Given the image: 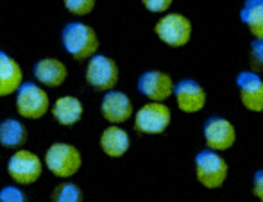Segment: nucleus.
<instances>
[{
  "label": "nucleus",
  "instance_id": "obj_1",
  "mask_svg": "<svg viewBox=\"0 0 263 202\" xmlns=\"http://www.w3.org/2000/svg\"><path fill=\"white\" fill-rule=\"evenodd\" d=\"M61 42L65 50L76 61H90L101 47L95 29L84 22L66 24L61 32Z\"/></svg>",
  "mask_w": 263,
  "mask_h": 202
},
{
  "label": "nucleus",
  "instance_id": "obj_2",
  "mask_svg": "<svg viewBox=\"0 0 263 202\" xmlns=\"http://www.w3.org/2000/svg\"><path fill=\"white\" fill-rule=\"evenodd\" d=\"M45 167L59 179H70L83 167V154L72 143L55 142L45 152Z\"/></svg>",
  "mask_w": 263,
  "mask_h": 202
},
{
  "label": "nucleus",
  "instance_id": "obj_3",
  "mask_svg": "<svg viewBox=\"0 0 263 202\" xmlns=\"http://www.w3.org/2000/svg\"><path fill=\"white\" fill-rule=\"evenodd\" d=\"M16 113L25 120H40L49 113L50 98L43 88L36 83H24L16 91V102H14Z\"/></svg>",
  "mask_w": 263,
  "mask_h": 202
},
{
  "label": "nucleus",
  "instance_id": "obj_4",
  "mask_svg": "<svg viewBox=\"0 0 263 202\" xmlns=\"http://www.w3.org/2000/svg\"><path fill=\"white\" fill-rule=\"evenodd\" d=\"M7 174L16 185L31 186L42 177L43 161L32 150L18 149L7 161Z\"/></svg>",
  "mask_w": 263,
  "mask_h": 202
},
{
  "label": "nucleus",
  "instance_id": "obj_5",
  "mask_svg": "<svg viewBox=\"0 0 263 202\" xmlns=\"http://www.w3.org/2000/svg\"><path fill=\"white\" fill-rule=\"evenodd\" d=\"M229 167L226 159L215 150H202L195 157V177L204 188L217 190L226 183Z\"/></svg>",
  "mask_w": 263,
  "mask_h": 202
},
{
  "label": "nucleus",
  "instance_id": "obj_6",
  "mask_svg": "<svg viewBox=\"0 0 263 202\" xmlns=\"http://www.w3.org/2000/svg\"><path fill=\"white\" fill-rule=\"evenodd\" d=\"M154 32L165 45L172 47V49H181L190 42L194 27H192L190 18H186L184 14L166 13L156 22Z\"/></svg>",
  "mask_w": 263,
  "mask_h": 202
},
{
  "label": "nucleus",
  "instance_id": "obj_7",
  "mask_svg": "<svg viewBox=\"0 0 263 202\" xmlns=\"http://www.w3.org/2000/svg\"><path fill=\"white\" fill-rule=\"evenodd\" d=\"M172 122V111L165 102H147L135 113V131L140 134H163Z\"/></svg>",
  "mask_w": 263,
  "mask_h": 202
},
{
  "label": "nucleus",
  "instance_id": "obj_8",
  "mask_svg": "<svg viewBox=\"0 0 263 202\" xmlns=\"http://www.w3.org/2000/svg\"><path fill=\"white\" fill-rule=\"evenodd\" d=\"M86 83L95 91H111L118 84L120 70L115 59L104 54H95L86 65Z\"/></svg>",
  "mask_w": 263,
  "mask_h": 202
},
{
  "label": "nucleus",
  "instance_id": "obj_9",
  "mask_svg": "<svg viewBox=\"0 0 263 202\" xmlns=\"http://www.w3.org/2000/svg\"><path fill=\"white\" fill-rule=\"evenodd\" d=\"M138 90L151 102H165L174 95L176 84L168 73L161 72V70H149L140 75Z\"/></svg>",
  "mask_w": 263,
  "mask_h": 202
},
{
  "label": "nucleus",
  "instance_id": "obj_10",
  "mask_svg": "<svg viewBox=\"0 0 263 202\" xmlns=\"http://www.w3.org/2000/svg\"><path fill=\"white\" fill-rule=\"evenodd\" d=\"M202 133H204L208 149L215 150V152H224V150L231 149L236 142L235 126L222 116H211L206 120Z\"/></svg>",
  "mask_w": 263,
  "mask_h": 202
},
{
  "label": "nucleus",
  "instance_id": "obj_11",
  "mask_svg": "<svg viewBox=\"0 0 263 202\" xmlns=\"http://www.w3.org/2000/svg\"><path fill=\"white\" fill-rule=\"evenodd\" d=\"M101 113L104 116L106 122L111 126H120V124L131 120L135 115V108H133V100L122 91H107L101 102Z\"/></svg>",
  "mask_w": 263,
  "mask_h": 202
},
{
  "label": "nucleus",
  "instance_id": "obj_12",
  "mask_svg": "<svg viewBox=\"0 0 263 202\" xmlns=\"http://www.w3.org/2000/svg\"><path fill=\"white\" fill-rule=\"evenodd\" d=\"M240 100L246 109L253 113L263 111V79L256 72H242L236 77Z\"/></svg>",
  "mask_w": 263,
  "mask_h": 202
},
{
  "label": "nucleus",
  "instance_id": "obj_13",
  "mask_svg": "<svg viewBox=\"0 0 263 202\" xmlns=\"http://www.w3.org/2000/svg\"><path fill=\"white\" fill-rule=\"evenodd\" d=\"M176 102L177 108L183 113H199L201 109H204L208 95H206L204 88L197 83V80L184 79L181 83L176 84Z\"/></svg>",
  "mask_w": 263,
  "mask_h": 202
},
{
  "label": "nucleus",
  "instance_id": "obj_14",
  "mask_svg": "<svg viewBox=\"0 0 263 202\" xmlns=\"http://www.w3.org/2000/svg\"><path fill=\"white\" fill-rule=\"evenodd\" d=\"M24 84V72L18 61L0 50V97L16 93Z\"/></svg>",
  "mask_w": 263,
  "mask_h": 202
},
{
  "label": "nucleus",
  "instance_id": "obj_15",
  "mask_svg": "<svg viewBox=\"0 0 263 202\" xmlns=\"http://www.w3.org/2000/svg\"><path fill=\"white\" fill-rule=\"evenodd\" d=\"M34 77L47 88H59L68 77V68L58 57H43L34 65Z\"/></svg>",
  "mask_w": 263,
  "mask_h": 202
},
{
  "label": "nucleus",
  "instance_id": "obj_16",
  "mask_svg": "<svg viewBox=\"0 0 263 202\" xmlns=\"http://www.w3.org/2000/svg\"><path fill=\"white\" fill-rule=\"evenodd\" d=\"M84 115V106L73 95H63V97L55 98L52 106V116L59 126H76L77 122H81Z\"/></svg>",
  "mask_w": 263,
  "mask_h": 202
},
{
  "label": "nucleus",
  "instance_id": "obj_17",
  "mask_svg": "<svg viewBox=\"0 0 263 202\" xmlns=\"http://www.w3.org/2000/svg\"><path fill=\"white\" fill-rule=\"evenodd\" d=\"M99 143H101L102 152H104L107 157L117 159V157L125 156V152H127L129 147H131V138H129L127 131L122 129L120 126H109L102 131Z\"/></svg>",
  "mask_w": 263,
  "mask_h": 202
},
{
  "label": "nucleus",
  "instance_id": "obj_18",
  "mask_svg": "<svg viewBox=\"0 0 263 202\" xmlns=\"http://www.w3.org/2000/svg\"><path fill=\"white\" fill-rule=\"evenodd\" d=\"M29 139V129L16 118H6L0 122V145L6 149H22Z\"/></svg>",
  "mask_w": 263,
  "mask_h": 202
},
{
  "label": "nucleus",
  "instance_id": "obj_19",
  "mask_svg": "<svg viewBox=\"0 0 263 202\" xmlns=\"http://www.w3.org/2000/svg\"><path fill=\"white\" fill-rule=\"evenodd\" d=\"M240 18L254 39H263V0H246L240 11Z\"/></svg>",
  "mask_w": 263,
  "mask_h": 202
},
{
  "label": "nucleus",
  "instance_id": "obj_20",
  "mask_svg": "<svg viewBox=\"0 0 263 202\" xmlns=\"http://www.w3.org/2000/svg\"><path fill=\"white\" fill-rule=\"evenodd\" d=\"M50 202H84V193L76 183L66 179L54 186L50 193Z\"/></svg>",
  "mask_w": 263,
  "mask_h": 202
},
{
  "label": "nucleus",
  "instance_id": "obj_21",
  "mask_svg": "<svg viewBox=\"0 0 263 202\" xmlns=\"http://www.w3.org/2000/svg\"><path fill=\"white\" fill-rule=\"evenodd\" d=\"M97 0H63V6L68 13L76 16H86L95 9Z\"/></svg>",
  "mask_w": 263,
  "mask_h": 202
},
{
  "label": "nucleus",
  "instance_id": "obj_22",
  "mask_svg": "<svg viewBox=\"0 0 263 202\" xmlns=\"http://www.w3.org/2000/svg\"><path fill=\"white\" fill-rule=\"evenodd\" d=\"M249 65L256 73L263 72V39H254L249 47Z\"/></svg>",
  "mask_w": 263,
  "mask_h": 202
},
{
  "label": "nucleus",
  "instance_id": "obj_23",
  "mask_svg": "<svg viewBox=\"0 0 263 202\" xmlns=\"http://www.w3.org/2000/svg\"><path fill=\"white\" fill-rule=\"evenodd\" d=\"M0 202H29V197L18 186H4L0 190Z\"/></svg>",
  "mask_w": 263,
  "mask_h": 202
},
{
  "label": "nucleus",
  "instance_id": "obj_24",
  "mask_svg": "<svg viewBox=\"0 0 263 202\" xmlns=\"http://www.w3.org/2000/svg\"><path fill=\"white\" fill-rule=\"evenodd\" d=\"M142 4L151 13H166L174 4V0H142Z\"/></svg>",
  "mask_w": 263,
  "mask_h": 202
},
{
  "label": "nucleus",
  "instance_id": "obj_25",
  "mask_svg": "<svg viewBox=\"0 0 263 202\" xmlns=\"http://www.w3.org/2000/svg\"><path fill=\"white\" fill-rule=\"evenodd\" d=\"M253 193H254V197H258V199L263 202V170H258L256 174H254Z\"/></svg>",
  "mask_w": 263,
  "mask_h": 202
}]
</instances>
